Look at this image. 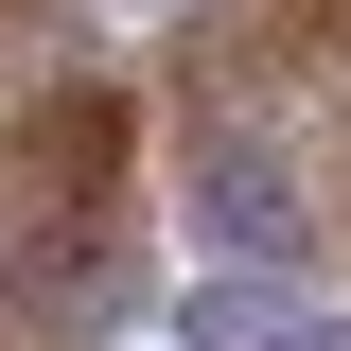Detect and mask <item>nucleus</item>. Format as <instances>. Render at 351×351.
Segmentation results:
<instances>
[{
	"instance_id": "f257e3e1",
	"label": "nucleus",
	"mask_w": 351,
	"mask_h": 351,
	"mask_svg": "<svg viewBox=\"0 0 351 351\" xmlns=\"http://www.w3.org/2000/svg\"><path fill=\"white\" fill-rule=\"evenodd\" d=\"M193 351H351L334 316H281V299H246V281H211L193 299Z\"/></svg>"
}]
</instances>
